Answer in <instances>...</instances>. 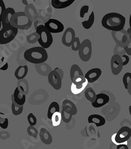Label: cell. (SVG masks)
<instances>
[{
    "mask_svg": "<svg viewBox=\"0 0 131 149\" xmlns=\"http://www.w3.org/2000/svg\"><path fill=\"white\" fill-rule=\"evenodd\" d=\"M89 7L87 5H85V6H83L80 9V12H79V16H80V17L82 18V19L84 18L85 14H87L89 12Z\"/></svg>",
    "mask_w": 131,
    "mask_h": 149,
    "instance_id": "40",
    "label": "cell"
},
{
    "mask_svg": "<svg viewBox=\"0 0 131 149\" xmlns=\"http://www.w3.org/2000/svg\"><path fill=\"white\" fill-rule=\"evenodd\" d=\"M12 112L15 116H19L21 114L23 110H24V105L18 104L15 102L13 99H12V104H11Z\"/></svg>",
    "mask_w": 131,
    "mask_h": 149,
    "instance_id": "28",
    "label": "cell"
},
{
    "mask_svg": "<svg viewBox=\"0 0 131 149\" xmlns=\"http://www.w3.org/2000/svg\"><path fill=\"white\" fill-rule=\"evenodd\" d=\"M128 93L131 95V80L130 81L129 84H128V89H127Z\"/></svg>",
    "mask_w": 131,
    "mask_h": 149,
    "instance_id": "46",
    "label": "cell"
},
{
    "mask_svg": "<svg viewBox=\"0 0 131 149\" xmlns=\"http://www.w3.org/2000/svg\"><path fill=\"white\" fill-rule=\"evenodd\" d=\"M15 11L13 8L12 7H8V8H6V10L3 12L1 17V24L2 26H5L11 24V22H10V20L12 15L15 13Z\"/></svg>",
    "mask_w": 131,
    "mask_h": 149,
    "instance_id": "16",
    "label": "cell"
},
{
    "mask_svg": "<svg viewBox=\"0 0 131 149\" xmlns=\"http://www.w3.org/2000/svg\"><path fill=\"white\" fill-rule=\"evenodd\" d=\"M61 116H62V120H63L64 122L65 123H69L72 119L73 114L69 111V110L62 109L61 110Z\"/></svg>",
    "mask_w": 131,
    "mask_h": 149,
    "instance_id": "30",
    "label": "cell"
},
{
    "mask_svg": "<svg viewBox=\"0 0 131 149\" xmlns=\"http://www.w3.org/2000/svg\"><path fill=\"white\" fill-rule=\"evenodd\" d=\"M62 108L69 110L73 114V116L76 115L77 113H78V109H77L76 105L72 101L68 99H65L63 101L62 104Z\"/></svg>",
    "mask_w": 131,
    "mask_h": 149,
    "instance_id": "22",
    "label": "cell"
},
{
    "mask_svg": "<svg viewBox=\"0 0 131 149\" xmlns=\"http://www.w3.org/2000/svg\"><path fill=\"white\" fill-rule=\"evenodd\" d=\"M10 22L17 29L28 30L32 26L33 22L28 17L24 11H19L12 15Z\"/></svg>",
    "mask_w": 131,
    "mask_h": 149,
    "instance_id": "3",
    "label": "cell"
},
{
    "mask_svg": "<svg viewBox=\"0 0 131 149\" xmlns=\"http://www.w3.org/2000/svg\"><path fill=\"white\" fill-rule=\"evenodd\" d=\"M81 42L80 40H79V38L76 37L75 39H74L72 44L71 45V48L72 51H78L79 47H80L81 45Z\"/></svg>",
    "mask_w": 131,
    "mask_h": 149,
    "instance_id": "36",
    "label": "cell"
},
{
    "mask_svg": "<svg viewBox=\"0 0 131 149\" xmlns=\"http://www.w3.org/2000/svg\"><path fill=\"white\" fill-rule=\"evenodd\" d=\"M131 137V129L127 126H123L112 136V141L115 145L121 144L129 139Z\"/></svg>",
    "mask_w": 131,
    "mask_h": 149,
    "instance_id": "7",
    "label": "cell"
},
{
    "mask_svg": "<svg viewBox=\"0 0 131 149\" xmlns=\"http://www.w3.org/2000/svg\"><path fill=\"white\" fill-rule=\"evenodd\" d=\"M110 66H111L112 72L114 75L116 76L118 75V74H119L121 73V72L123 70V66H124L123 64V60L121 56L114 54V55L112 56L111 62H110Z\"/></svg>",
    "mask_w": 131,
    "mask_h": 149,
    "instance_id": "11",
    "label": "cell"
},
{
    "mask_svg": "<svg viewBox=\"0 0 131 149\" xmlns=\"http://www.w3.org/2000/svg\"><path fill=\"white\" fill-rule=\"evenodd\" d=\"M35 68H36V70L37 69H40V70H37V72L39 73L42 76H48L49 74L51 71V67L50 66H49L47 68H43V65H42V63L41 64H37L36 65V66H35Z\"/></svg>",
    "mask_w": 131,
    "mask_h": 149,
    "instance_id": "33",
    "label": "cell"
},
{
    "mask_svg": "<svg viewBox=\"0 0 131 149\" xmlns=\"http://www.w3.org/2000/svg\"><path fill=\"white\" fill-rule=\"evenodd\" d=\"M40 137L43 143L45 144V145H51L53 142L52 135H51L50 132L44 127L40 130Z\"/></svg>",
    "mask_w": 131,
    "mask_h": 149,
    "instance_id": "20",
    "label": "cell"
},
{
    "mask_svg": "<svg viewBox=\"0 0 131 149\" xmlns=\"http://www.w3.org/2000/svg\"><path fill=\"white\" fill-rule=\"evenodd\" d=\"M126 23L125 17L118 13H109L102 17V26L110 31H119L124 29Z\"/></svg>",
    "mask_w": 131,
    "mask_h": 149,
    "instance_id": "1",
    "label": "cell"
},
{
    "mask_svg": "<svg viewBox=\"0 0 131 149\" xmlns=\"http://www.w3.org/2000/svg\"><path fill=\"white\" fill-rule=\"evenodd\" d=\"M51 120H52V124L54 127H57L60 124L62 120V116L60 112H56L54 113L53 115L51 118Z\"/></svg>",
    "mask_w": 131,
    "mask_h": 149,
    "instance_id": "31",
    "label": "cell"
},
{
    "mask_svg": "<svg viewBox=\"0 0 131 149\" xmlns=\"http://www.w3.org/2000/svg\"><path fill=\"white\" fill-rule=\"evenodd\" d=\"M76 37L75 30L72 28L69 27L66 28L64 32L62 38V42L66 47H71Z\"/></svg>",
    "mask_w": 131,
    "mask_h": 149,
    "instance_id": "13",
    "label": "cell"
},
{
    "mask_svg": "<svg viewBox=\"0 0 131 149\" xmlns=\"http://www.w3.org/2000/svg\"><path fill=\"white\" fill-rule=\"evenodd\" d=\"M111 33L114 42L120 47H125L130 42V37L127 30L123 29L121 30H119V31H112Z\"/></svg>",
    "mask_w": 131,
    "mask_h": 149,
    "instance_id": "8",
    "label": "cell"
},
{
    "mask_svg": "<svg viewBox=\"0 0 131 149\" xmlns=\"http://www.w3.org/2000/svg\"><path fill=\"white\" fill-rule=\"evenodd\" d=\"M102 70L101 68H94L87 72L85 75V77L89 84H92L99 79L102 75Z\"/></svg>",
    "mask_w": 131,
    "mask_h": 149,
    "instance_id": "14",
    "label": "cell"
},
{
    "mask_svg": "<svg viewBox=\"0 0 131 149\" xmlns=\"http://www.w3.org/2000/svg\"><path fill=\"white\" fill-rule=\"evenodd\" d=\"M92 43L89 39L84 40L81 43L80 47L78 50L79 56L83 62H88L92 56Z\"/></svg>",
    "mask_w": 131,
    "mask_h": 149,
    "instance_id": "6",
    "label": "cell"
},
{
    "mask_svg": "<svg viewBox=\"0 0 131 149\" xmlns=\"http://www.w3.org/2000/svg\"><path fill=\"white\" fill-rule=\"evenodd\" d=\"M128 111H129V113H130V115L131 116V105L130 106L128 107Z\"/></svg>",
    "mask_w": 131,
    "mask_h": 149,
    "instance_id": "50",
    "label": "cell"
},
{
    "mask_svg": "<svg viewBox=\"0 0 131 149\" xmlns=\"http://www.w3.org/2000/svg\"><path fill=\"white\" fill-rule=\"evenodd\" d=\"M127 32L128 35H129V37H130V40H131V28H128V30H127Z\"/></svg>",
    "mask_w": 131,
    "mask_h": 149,
    "instance_id": "47",
    "label": "cell"
},
{
    "mask_svg": "<svg viewBox=\"0 0 131 149\" xmlns=\"http://www.w3.org/2000/svg\"><path fill=\"white\" fill-rule=\"evenodd\" d=\"M22 3H23V4H24V5H26V6H27V5L28 4V1H27V0H22Z\"/></svg>",
    "mask_w": 131,
    "mask_h": 149,
    "instance_id": "48",
    "label": "cell"
},
{
    "mask_svg": "<svg viewBox=\"0 0 131 149\" xmlns=\"http://www.w3.org/2000/svg\"><path fill=\"white\" fill-rule=\"evenodd\" d=\"M75 1L76 0H51V5L55 9H62L70 7Z\"/></svg>",
    "mask_w": 131,
    "mask_h": 149,
    "instance_id": "17",
    "label": "cell"
},
{
    "mask_svg": "<svg viewBox=\"0 0 131 149\" xmlns=\"http://www.w3.org/2000/svg\"><path fill=\"white\" fill-rule=\"evenodd\" d=\"M2 28V24H1V19H0V30Z\"/></svg>",
    "mask_w": 131,
    "mask_h": 149,
    "instance_id": "51",
    "label": "cell"
},
{
    "mask_svg": "<svg viewBox=\"0 0 131 149\" xmlns=\"http://www.w3.org/2000/svg\"><path fill=\"white\" fill-rule=\"evenodd\" d=\"M85 96L87 100H88L89 101H90L92 103L96 99V94L93 90V89H92L91 87H89V88L86 89L85 92Z\"/></svg>",
    "mask_w": 131,
    "mask_h": 149,
    "instance_id": "29",
    "label": "cell"
},
{
    "mask_svg": "<svg viewBox=\"0 0 131 149\" xmlns=\"http://www.w3.org/2000/svg\"><path fill=\"white\" fill-rule=\"evenodd\" d=\"M56 112H60V106L57 102H52L50 104L49 107L48 109V112H47V118L49 120H51V118H52V116L53 115L54 113Z\"/></svg>",
    "mask_w": 131,
    "mask_h": 149,
    "instance_id": "26",
    "label": "cell"
},
{
    "mask_svg": "<svg viewBox=\"0 0 131 149\" xmlns=\"http://www.w3.org/2000/svg\"><path fill=\"white\" fill-rule=\"evenodd\" d=\"M6 5L3 1V0H0V17H1L3 12L6 10Z\"/></svg>",
    "mask_w": 131,
    "mask_h": 149,
    "instance_id": "42",
    "label": "cell"
},
{
    "mask_svg": "<svg viewBox=\"0 0 131 149\" xmlns=\"http://www.w3.org/2000/svg\"><path fill=\"white\" fill-rule=\"evenodd\" d=\"M117 149H128V147L127 146V141L121 144H119L117 145Z\"/></svg>",
    "mask_w": 131,
    "mask_h": 149,
    "instance_id": "44",
    "label": "cell"
},
{
    "mask_svg": "<svg viewBox=\"0 0 131 149\" xmlns=\"http://www.w3.org/2000/svg\"><path fill=\"white\" fill-rule=\"evenodd\" d=\"M48 81L55 90H60L62 86V78L55 70H52L47 76Z\"/></svg>",
    "mask_w": 131,
    "mask_h": 149,
    "instance_id": "12",
    "label": "cell"
},
{
    "mask_svg": "<svg viewBox=\"0 0 131 149\" xmlns=\"http://www.w3.org/2000/svg\"><path fill=\"white\" fill-rule=\"evenodd\" d=\"M24 57L28 62L37 65L47 61L48 54L46 49L40 46L28 49L24 52Z\"/></svg>",
    "mask_w": 131,
    "mask_h": 149,
    "instance_id": "2",
    "label": "cell"
},
{
    "mask_svg": "<svg viewBox=\"0 0 131 149\" xmlns=\"http://www.w3.org/2000/svg\"><path fill=\"white\" fill-rule=\"evenodd\" d=\"M55 70L58 73L59 75L60 76V77H61L62 78H63V77H64V72H63L61 68H56L55 69Z\"/></svg>",
    "mask_w": 131,
    "mask_h": 149,
    "instance_id": "45",
    "label": "cell"
},
{
    "mask_svg": "<svg viewBox=\"0 0 131 149\" xmlns=\"http://www.w3.org/2000/svg\"><path fill=\"white\" fill-rule=\"evenodd\" d=\"M45 26L52 34H58L64 31V26L60 20L51 19L45 22Z\"/></svg>",
    "mask_w": 131,
    "mask_h": 149,
    "instance_id": "10",
    "label": "cell"
},
{
    "mask_svg": "<svg viewBox=\"0 0 131 149\" xmlns=\"http://www.w3.org/2000/svg\"><path fill=\"white\" fill-rule=\"evenodd\" d=\"M24 13L32 22H34L37 19V11L36 8H35V6L32 3L28 4L27 6H26Z\"/></svg>",
    "mask_w": 131,
    "mask_h": 149,
    "instance_id": "19",
    "label": "cell"
},
{
    "mask_svg": "<svg viewBox=\"0 0 131 149\" xmlns=\"http://www.w3.org/2000/svg\"><path fill=\"white\" fill-rule=\"evenodd\" d=\"M0 39H1V30H0Z\"/></svg>",
    "mask_w": 131,
    "mask_h": 149,
    "instance_id": "52",
    "label": "cell"
},
{
    "mask_svg": "<svg viewBox=\"0 0 131 149\" xmlns=\"http://www.w3.org/2000/svg\"><path fill=\"white\" fill-rule=\"evenodd\" d=\"M40 36L38 34V33L35 31V32L31 33L29 34L26 38V40L28 43H31V44H34L36 42H38V40H39Z\"/></svg>",
    "mask_w": 131,
    "mask_h": 149,
    "instance_id": "32",
    "label": "cell"
},
{
    "mask_svg": "<svg viewBox=\"0 0 131 149\" xmlns=\"http://www.w3.org/2000/svg\"><path fill=\"white\" fill-rule=\"evenodd\" d=\"M129 26L131 28V13L130 15V17H129Z\"/></svg>",
    "mask_w": 131,
    "mask_h": 149,
    "instance_id": "49",
    "label": "cell"
},
{
    "mask_svg": "<svg viewBox=\"0 0 131 149\" xmlns=\"http://www.w3.org/2000/svg\"><path fill=\"white\" fill-rule=\"evenodd\" d=\"M27 119L30 125H33V126H34V125H36L37 121V118L34 115L33 113H30V114L28 115Z\"/></svg>",
    "mask_w": 131,
    "mask_h": 149,
    "instance_id": "37",
    "label": "cell"
},
{
    "mask_svg": "<svg viewBox=\"0 0 131 149\" xmlns=\"http://www.w3.org/2000/svg\"><path fill=\"white\" fill-rule=\"evenodd\" d=\"M17 87L22 94L26 95L29 93V85H28V81L26 79H19Z\"/></svg>",
    "mask_w": 131,
    "mask_h": 149,
    "instance_id": "24",
    "label": "cell"
},
{
    "mask_svg": "<svg viewBox=\"0 0 131 149\" xmlns=\"http://www.w3.org/2000/svg\"><path fill=\"white\" fill-rule=\"evenodd\" d=\"M36 32L40 36L38 43L40 46L45 49L49 48L53 42V38L52 33H51L46 28L45 25L40 24L36 28Z\"/></svg>",
    "mask_w": 131,
    "mask_h": 149,
    "instance_id": "4",
    "label": "cell"
},
{
    "mask_svg": "<svg viewBox=\"0 0 131 149\" xmlns=\"http://www.w3.org/2000/svg\"><path fill=\"white\" fill-rule=\"evenodd\" d=\"M27 133L28 134L32 137L36 138L38 136V131L36 128L33 125H30L29 127L27 128Z\"/></svg>",
    "mask_w": 131,
    "mask_h": 149,
    "instance_id": "35",
    "label": "cell"
},
{
    "mask_svg": "<svg viewBox=\"0 0 131 149\" xmlns=\"http://www.w3.org/2000/svg\"><path fill=\"white\" fill-rule=\"evenodd\" d=\"M1 30V39L0 44L5 45L10 43L17 36L19 29L14 27L11 24L2 26Z\"/></svg>",
    "mask_w": 131,
    "mask_h": 149,
    "instance_id": "5",
    "label": "cell"
},
{
    "mask_svg": "<svg viewBox=\"0 0 131 149\" xmlns=\"http://www.w3.org/2000/svg\"><path fill=\"white\" fill-rule=\"evenodd\" d=\"M11 99H13L16 103L20 105H24L26 101V95L20 93L18 87L15 89L13 94L12 95Z\"/></svg>",
    "mask_w": 131,
    "mask_h": 149,
    "instance_id": "21",
    "label": "cell"
},
{
    "mask_svg": "<svg viewBox=\"0 0 131 149\" xmlns=\"http://www.w3.org/2000/svg\"><path fill=\"white\" fill-rule=\"evenodd\" d=\"M124 49L127 55H128V56H131V40H130V42L129 43V44L127 45V46H125L124 47Z\"/></svg>",
    "mask_w": 131,
    "mask_h": 149,
    "instance_id": "43",
    "label": "cell"
},
{
    "mask_svg": "<svg viewBox=\"0 0 131 149\" xmlns=\"http://www.w3.org/2000/svg\"><path fill=\"white\" fill-rule=\"evenodd\" d=\"M9 126V120L7 118H1L0 117V127L2 129L6 130Z\"/></svg>",
    "mask_w": 131,
    "mask_h": 149,
    "instance_id": "39",
    "label": "cell"
},
{
    "mask_svg": "<svg viewBox=\"0 0 131 149\" xmlns=\"http://www.w3.org/2000/svg\"><path fill=\"white\" fill-rule=\"evenodd\" d=\"M121 56L122 60H123V66H125V65H128V63L130 62V58H129V56H128V55L125 54V55H123Z\"/></svg>",
    "mask_w": 131,
    "mask_h": 149,
    "instance_id": "41",
    "label": "cell"
},
{
    "mask_svg": "<svg viewBox=\"0 0 131 149\" xmlns=\"http://www.w3.org/2000/svg\"><path fill=\"white\" fill-rule=\"evenodd\" d=\"M114 54H115V55H118L119 56H122L123 55H125V54H126L124 47H120V46H119L117 44L115 46V48L114 49Z\"/></svg>",
    "mask_w": 131,
    "mask_h": 149,
    "instance_id": "38",
    "label": "cell"
},
{
    "mask_svg": "<svg viewBox=\"0 0 131 149\" xmlns=\"http://www.w3.org/2000/svg\"><path fill=\"white\" fill-rule=\"evenodd\" d=\"M109 101L110 97L107 94L101 93L96 94V99L93 102H92V106L94 108L98 109V108L104 107V105L108 103Z\"/></svg>",
    "mask_w": 131,
    "mask_h": 149,
    "instance_id": "15",
    "label": "cell"
},
{
    "mask_svg": "<svg viewBox=\"0 0 131 149\" xmlns=\"http://www.w3.org/2000/svg\"><path fill=\"white\" fill-rule=\"evenodd\" d=\"M70 78L71 82L76 86H81L87 81L81 68L78 65H73L70 68Z\"/></svg>",
    "mask_w": 131,
    "mask_h": 149,
    "instance_id": "9",
    "label": "cell"
},
{
    "mask_svg": "<svg viewBox=\"0 0 131 149\" xmlns=\"http://www.w3.org/2000/svg\"><path fill=\"white\" fill-rule=\"evenodd\" d=\"M122 80H123V84L124 85L125 88L127 90L128 87V84H129L130 81L131 80V73L130 72L125 73L124 75H123Z\"/></svg>",
    "mask_w": 131,
    "mask_h": 149,
    "instance_id": "34",
    "label": "cell"
},
{
    "mask_svg": "<svg viewBox=\"0 0 131 149\" xmlns=\"http://www.w3.org/2000/svg\"><path fill=\"white\" fill-rule=\"evenodd\" d=\"M88 122L89 124H94L96 127H101L106 124V119L101 115L94 114L89 116Z\"/></svg>",
    "mask_w": 131,
    "mask_h": 149,
    "instance_id": "18",
    "label": "cell"
},
{
    "mask_svg": "<svg viewBox=\"0 0 131 149\" xmlns=\"http://www.w3.org/2000/svg\"><path fill=\"white\" fill-rule=\"evenodd\" d=\"M28 72V68L27 65L19 66L15 72V76L18 80L19 79H24L27 76Z\"/></svg>",
    "mask_w": 131,
    "mask_h": 149,
    "instance_id": "23",
    "label": "cell"
},
{
    "mask_svg": "<svg viewBox=\"0 0 131 149\" xmlns=\"http://www.w3.org/2000/svg\"><path fill=\"white\" fill-rule=\"evenodd\" d=\"M88 84L89 83L87 80L85 82H84L81 86H76L75 84L72 83L71 84V87H70L71 92L73 95H78L79 93H81V92L86 88V87L87 85H88Z\"/></svg>",
    "mask_w": 131,
    "mask_h": 149,
    "instance_id": "25",
    "label": "cell"
},
{
    "mask_svg": "<svg viewBox=\"0 0 131 149\" xmlns=\"http://www.w3.org/2000/svg\"><path fill=\"white\" fill-rule=\"evenodd\" d=\"M94 20H95L94 13V11H92L91 13L89 15V19L87 20H84V21L81 22L82 26H83V27L85 28V29L89 30L92 26H93Z\"/></svg>",
    "mask_w": 131,
    "mask_h": 149,
    "instance_id": "27",
    "label": "cell"
}]
</instances>
